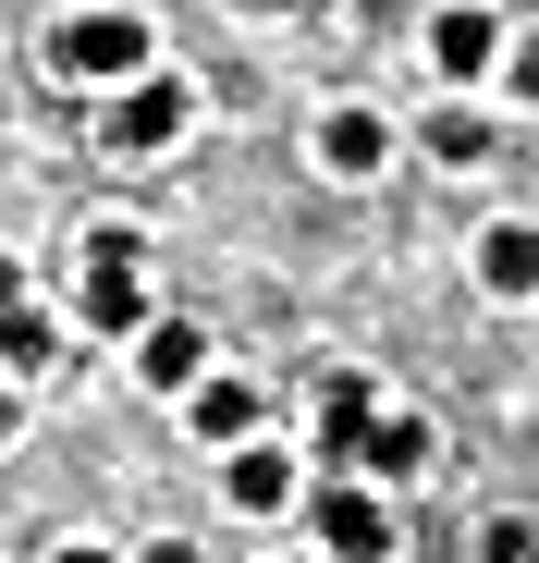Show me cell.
I'll list each match as a JSON object with an SVG mask.
<instances>
[{"label": "cell", "mask_w": 539, "mask_h": 563, "mask_svg": "<svg viewBox=\"0 0 539 563\" xmlns=\"http://www.w3.org/2000/svg\"><path fill=\"white\" fill-rule=\"evenodd\" d=\"M62 331H74V319H62V307H37V295H25V307H0V393L50 380V367H62Z\"/></svg>", "instance_id": "cell-13"}, {"label": "cell", "mask_w": 539, "mask_h": 563, "mask_svg": "<svg viewBox=\"0 0 539 563\" xmlns=\"http://www.w3.org/2000/svg\"><path fill=\"white\" fill-rule=\"evenodd\" d=\"M233 13H295V0H233Z\"/></svg>", "instance_id": "cell-20"}, {"label": "cell", "mask_w": 539, "mask_h": 563, "mask_svg": "<svg viewBox=\"0 0 539 563\" xmlns=\"http://www.w3.org/2000/svg\"><path fill=\"white\" fill-rule=\"evenodd\" d=\"M147 62H160V25L123 13V0H86V13L50 25V74H62V86H135Z\"/></svg>", "instance_id": "cell-2"}, {"label": "cell", "mask_w": 539, "mask_h": 563, "mask_svg": "<svg viewBox=\"0 0 539 563\" xmlns=\"http://www.w3.org/2000/svg\"><path fill=\"white\" fill-rule=\"evenodd\" d=\"M491 99H503V111H539V25H515V37H503V62H491Z\"/></svg>", "instance_id": "cell-15"}, {"label": "cell", "mask_w": 539, "mask_h": 563, "mask_svg": "<svg viewBox=\"0 0 539 563\" xmlns=\"http://www.w3.org/2000/svg\"><path fill=\"white\" fill-rule=\"evenodd\" d=\"M503 13H491V0H441V13L417 25V62L441 74V86H454V99H479V86H491V62H503Z\"/></svg>", "instance_id": "cell-7"}, {"label": "cell", "mask_w": 539, "mask_h": 563, "mask_svg": "<svg viewBox=\"0 0 539 563\" xmlns=\"http://www.w3.org/2000/svg\"><path fill=\"white\" fill-rule=\"evenodd\" d=\"M393 147H405V123H393L381 99H319V111H307V159H319L331 184H381Z\"/></svg>", "instance_id": "cell-5"}, {"label": "cell", "mask_w": 539, "mask_h": 563, "mask_svg": "<svg viewBox=\"0 0 539 563\" xmlns=\"http://www.w3.org/2000/svg\"><path fill=\"white\" fill-rule=\"evenodd\" d=\"M209 367H221V343H209L197 319H147V331H135V380H147L160 405H185Z\"/></svg>", "instance_id": "cell-11"}, {"label": "cell", "mask_w": 539, "mask_h": 563, "mask_svg": "<svg viewBox=\"0 0 539 563\" xmlns=\"http://www.w3.org/2000/svg\"><path fill=\"white\" fill-rule=\"evenodd\" d=\"M13 417H25V405H13V393H0V441H13Z\"/></svg>", "instance_id": "cell-21"}, {"label": "cell", "mask_w": 539, "mask_h": 563, "mask_svg": "<svg viewBox=\"0 0 539 563\" xmlns=\"http://www.w3.org/2000/svg\"><path fill=\"white\" fill-rule=\"evenodd\" d=\"M441 465V429L417 417V405H381L369 429H355V453H343V478H369V490H417Z\"/></svg>", "instance_id": "cell-9"}, {"label": "cell", "mask_w": 539, "mask_h": 563, "mask_svg": "<svg viewBox=\"0 0 539 563\" xmlns=\"http://www.w3.org/2000/svg\"><path fill=\"white\" fill-rule=\"evenodd\" d=\"M393 393L369 380V367H331V380H319V429H307V465H319V478H343V453H355V429H369Z\"/></svg>", "instance_id": "cell-12"}, {"label": "cell", "mask_w": 539, "mask_h": 563, "mask_svg": "<svg viewBox=\"0 0 539 563\" xmlns=\"http://www.w3.org/2000/svg\"><path fill=\"white\" fill-rule=\"evenodd\" d=\"M466 563H539V515H479Z\"/></svg>", "instance_id": "cell-16"}, {"label": "cell", "mask_w": 539, "mask_h": 563, "mask_svg": "<svg viewBox=\"0 0 539 563\" xmlns=\"http://www.w3.org/2000/svg\"><path fill=\"white\" fill-rule=\"evenodd\" d=\"M123 563H209V539H135Z\"/></svg>", "instance_id": "cell-18"}, {"label": "cell", "mask_w": 539, "mask_h": 563, "mask_svg": "<svg viewBox=\"0 0 539 563\" xmlns=\"http://www.w3.org/2000/svg\"><path fill=\"white\" fill-rule=\"evenodd\" d=\"M295 515L331 563H393V490H369V478H319Z\"/></svg>", "instance_id": "cell-6"}, {"label": "cell", "mask_w": 539, "mask_h": 563, "mask_svg": "<svg viewBox=\"0 0 539 563\" xmlns=\"http://www.w3.org/2000/svg\"><path fill=\"white\" fill-rule=\"evenodd\" d=\"M74 331H99V343H135L147 319H160V295H147V233L135 221H99L74 245V307H62Z\"/></svg>", "instance_id": "cell-1"}, {"label": "cell", "mask_w": 539, "mask_h": 563, "mask_svg": "<svg viewBox=\"0 0 539 563\" xmlns=\"http://www.w3.org/2000/svg\"><path fill=\"white\" fill-rule=\"evenodd\" d=\"M417 147H429L441 172H479V159L503 147V111H479V99H441V111L417 123Z\"/></svg>", "instance_id": "cell-14"}, {"label": "cell", "mask_w": 539, "mask_h": 563, "mask_svg": "<svg viewBox=\"0 0 539 563\" xmlns=\"http://www.w3.org/2000/svg\"><path fill=\"white\" fill-rule=\"evenodd\" d=\"M185 135H197V74L147 62L135 86H111V123H99V147H111V159H172Z\"/></svg>", "instance_id": "cell-3"}, {"label": "cell", "mask_w": 539, "mask_h": 563, "mask_svg": "<svg viewBox=\"0 0 539 563\" xmlns=\"http://www.w3.org/2000/svg\"><path fill=\"white\" fill-rule=\"evenodd\" d=\"M466 282H479V307H539V221L527 209H491L466 233Z\"/></svg>", "instance_id": "cell-8"}, {"label": "cell", "mask_w": 539, "mask_h": 563, "mask_svg": "<svg viewBox=\"0 0 539 563\" xmlns=\"http://www.w3.org/2000/svg\"><path fill=\"white\" fill-rule=\"evenodd\" d=\"M307 490H319V465H307L283 429H257V441H233V453H221V515H245V527H283Z\"/></svg>", "instance_id": "cell-4"}, {"label": "cell", "mask_w": 539, "mask_h": 563, "mask_svg": "<svg viewBox=\"0 0 539 563\" xmlns=\"http://www.w3.org/2000/svg\"><path fill=\"white\" fill-rule=\"evenodd\" d=\"M37 563H123V539H99V527H74V539H50Z\"/></svg>", "instance_id": "cell-17"}, {"label": "cell", "mask_w": 539, "mask_h": 563, "mask_svg": "<svg viewBox=\"0 0 539 563\" xmlns=\"http://www.w3.org/2000/svg\"><path fill=\"white\" fill-rule=\"evenodd\" d=\"M172 417H185V441H209V453H233V441H257V429H270V393L245 380V367H209V380H197L185 405H172Z\"/></svg>", "instance_id": "cell-10"}, {"label": "cell", "mask_w": 539, "mask_h": 563, "mask_svg": "<svg viewBox=\"0 0 539 563\" xmlns=\"http://www.w3.org/2000/svg\"><path fill=\"white\" fill-rule=\"evenodd\" d=\"M0 307H25V257L13 245H0Z\"/></svg>", "instance_id": "cell-19"}]
</instances>
